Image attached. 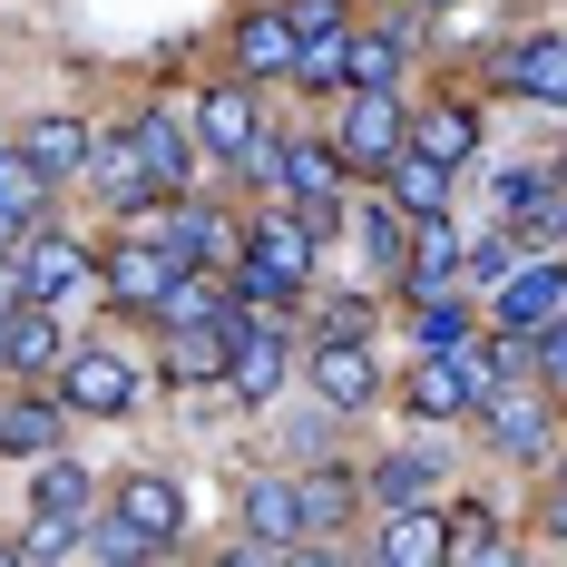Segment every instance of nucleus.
Masks as SVG:
<instances>
[{"instance_id":"obj_1","label":"nucleus","mask_w":567,"mask_h":567,"mask_svg":"<svg viewBox=\"0 0 567 567\" xmlns=\"http://www.w3.org/2000/svg\"><path fill=\"white\" fill-rule=\"evenodd\" d=\"M186 167H196V147H186V127L176 117H137L127 137H117L99 176H109L117 206H147V196H186Z\"/></svg>"},{"instance_id":"obj_2","label":"nucleus","mask_w":567,"mask_h":567,"mask_svg":"<svg viewBox=\"0 0 567 567\" xmlns=\"http://www.w3.org/2000/svg\"><path fill=\"white\" fill-rule=\"evenodd\" d=\"M401 137H411V117H401V99H392V89H352V109H342L333 157H342L352 176H392Z\"/></svg>"},{"instance_id":"obj_3","label":"nucleus","mask_w":567,"mask_h":567,"mask_svg":"<svg viewBox=\"0 0 567 567\" xmlns=\"http://www.w3.org/2000/svg\"><path fill=\"white\" fill-rule=\"evenodd\" d=\"M89 284H99V265H89L69 235H30V245H20V293H30V303H59V313H69Z\"/></svg>"},{"instance_id":"obj_4","label":"nucleus","mask_w":567,"mask_h":567,"mask_svg":"<svg viewBox=\"0 0 567 567\" xmlns=\"http://www.w3.org/2000/svg\"><path fill=\"white\" fill-rule=\"evenodd\" d=\"M59 401H69V411H89V421H117V411L137 401V372H127L117 352L89 342V352H69V362H59Z\"/></svg>"},{"instance_id":"obj_5","label":"nucleus","mask_w":567,"mask_h":567,"mask_svg":"<svg viewBox=\"0 0 567 567\" xmlns=\"http://www.w3.org/2000/svg\"><path fill=\"white\" fill-rule=\"evenodd\" d=\"M558 303H567V275L548 265V255H538L528 275H509V284H499L489 323H499V333H548V323H558Z\"/></svg>"},{"instance_id":"obj_6","label":"nucleus","mask_w":567,"mask_h":567,"mask_svg":"<svg viewBox=\"0 0 567 567\" xmlns=\"http://www.w3.org/2000/svg\"><path fill=\"white\" fill-rule=\"evenodd\" d=\"M167 284H176V255L157 245V235H127V245L109 255V293L127 303V313H157V293H167Z\"/></svg>"},{"instance_id":"obj_7","label":"nucleus","mask_w":567,"mask_h":567,"mask_svg":"<svg viewBox=\"0 0 567 567\" xmlns=\"http://www.w3.org/2000/svg\"><path fill=\"white\" fill-rule=\"evenodd\" d=\"M117 518H127L137 538H157V548H167L176 528H186V489H176L167 470H127V489H117Z\"/></svg>"},{"instance_id":"obj_8","label":"nucleus","mask_w":567,"mask_h":567,"mask_svg":"<svg viewBox=\"0 0 567 567\" xmlns=\"http://www.w3.org/2000/svg\"><path fill=\"white\" fill-rule=\"evenodd\" d=\"M196 137H206V157H245L265 127H255V99H245V79H216L206 99H196Z\"/></svg>"},{"instance_id":"obj_9","label":"nucleus","mask_w":567,"mask_h":567,"mask_svg":"<svg viewBox=\"0 0 567 567\" xmlns=\"http://www.w3.org/2000/svg\"><path fill=\"white\" fill-rule=\"evenodd\" d=\"M69 362V333H59V303H20L10 333H0V372H59Z\"/></svg>"},{"instance_id":"obj_10","label":"nucleus","mask_w":567,"mask_h":567,"mask_svg":"<svg viewBox=\"0 0 567 567\" xmlns=\"http://www.w3.org/2000/svg\"><path fill=\"white\" fill-rule=\"evenodd\" d=\"M480 421H489V441H499V451H518V460L548 451V392H538V382H509Z\"/></svg>"},{"instance_id":"obj_11","label":"nucleus","mask_w":567,"mask_h":567,"mask_svg":"<svg viewBox=\"0 0 567 567\" xmlns=\"http://www.w3.org/2000/svg\"><path fill=\"white\" fill-rule=\"evenodd\" d=\"M313 255H323V245H313V226H303V216H265V226H255V245H245L235 265H255V275H275V284H303V265H313Z\"/></svg>"},{"instance_id":"obj_12","label":"nucleus","mask_w":567,"mask_h":567,"mask_svg":"<svg viewBox=\"0 0 567 567\" xmlns=\"http://www.w3.org/2000/svg\"><path fill=\"white\" fill-rule=\"evenodd\" d=\"M411 157H431V167H470V147H480V117L460 109V99H441V109L411 117V137H401Z\"/></svg>"},{"instance_id":"obj_13","label":"nucleus","mask_w":567,"mask_h":567,"mask_svg":"<svg viewBox=\"0 0 567 567\" xmlns=\"http://www.w3.org/2000/svg\"><path fill=\"white\" fill-rule=\"evenodd\" d=\"M40 206H50V176L30 167L20 147H0V255L30 245V216H40Z\"/></svg>"},{"instance_id":"obj_14","label":"nucleus","mask_w":567,"mask_h":567,"mask_svg":"<svg viewBox=\"0 0 567 567\" xmlns=\"http://www.w3.org/2000/svg\"><path fill=\"white\" fill-rule=\"evenodd\" d=\"M226 392H235V401H275V392H284V342L265 333V323H245V333H235V352H226Z\"/></svg>"},{"instance_id":"obj_15","label":"nucleus","mask_w":567,"mask_h":567,"mask_svg":"<svg viewBox=\"0 0 567 567\" xmlns=\"http://www.w3.org/2000/svg\"><path fill=\"white\" fill-rule=\"evenodd\" d=\"M313 392L333 401V411H362V401L382 392V372H372L362 342H323V352H313Z\"/></svg>"},{"instance_id":"obj_16","label":"nucleus","mask_w":567,"mask_h":567,"mask_svg":"<svg viewBox=\"0 0 567 567\" xmlns=\"http://www.w3.org/2000/svg\"><path fill=\"white\" fill-rule=\"evenodd\" d=\"M245 528H255V548L313 538V528H303V489H293V480H255V489H245Z\"/></svg>"},{"instance_id":"obj_17","label":"nucleus","mask_w":567,"mask_h":567,"mask_svg":"<svg viewBox=\"0 0 567 567\" xmlns=\"http://www.w3.org/2000/svg\"><path fill=\"white\" fill-rule=\"evenodd\" d=\"M382 567H441L451 558V518L431 509H392V528H382V548H372Z\"/></svg>"},{"instance_id":"obj_18","label":"nucleus","mask_w":567,"mask_h":567,"mask_svg":"<svg viewBox=\"0 0 567 567\" xmlns=\"http://www.w3.org/2000/svg\"><path fill=\"white\" fill-rule=\"evenodd\" d=\"M89 147H99V137H89L79 117H30V127H20V157H30L40 176H69V167H89Z\"/></svg>"},{"instance_id":"obj_19","label":"nucleus","mask_w":567,"mask_h":567,"mask_svg":"<svg viewBox=\"0 0 567 567\" xmlns=\"http://www.w3.org/2000/svg\"><path fill=\"white\" fill-rule=\"evenodd\" d=\"M235 313V293L216 275H176L167 293H157V323H167V333H196V323H226Z\"/></svg>"},{"instance_id":"obj_20","label":"nucleus","mask_w":567,"mask_h":567,"mask_svg":"<svg viewBox=\"0 0 567 567\" xmlns=\"http://www.w3.org/2000/svg\"><path fill=\"white\" fill-rule=\"evenodd\" d=\"M509 89H518V99L567 109V40H518V50H509Z\"/></svg>"},{"instance_id":"obj_21","label":"nucleus","mask_w":567,"mask_h":567,"mask_svg":"<svg viewBox=\"0 0 567 567\" xmlns=\"http://www.w3.org/2000/svg\"><path fill=\"white\" fill-rule=\"evenodd\" d=\"M392 206L411 216V226H421V216H441V206H451V167H431V157H411V147H401V157H392Z\"/></svg>"},{"instance_id":"obj_22","label":"nucleus","mask_w":567,"mask_h":567,"mask_svg":"<svg viewBox=\"0 0 567 567\" xmlns=\"http://www.w3.org/2000/svg\"><path fill=\"white\" fill-rule=\"evenodd\" d=\"M235 59H245L255 79H284V69H293V20H284V10H255V20L235 30Z\"/></svg>"},{"instance_id":"obj_23","label":"nucleus","mask_w":567,"mask_h":567,"mask_svg":"<svg viewBox=\"0 0 567 567\" xmlns=\"http://www.w3.org/2000/svg\"><path fill=\"white\" fill-rule=\"evenodd\" d=\"M284 196H293V206H333L342 196V157L333 147H284Z\"/></svg>"},{"instance_id":"obj_24","label":"nucleus","mask_w":567,"mask_h":567,"mask_svg":"<svg viewBox=\"0 0 567 567\" xmlns=\"http://www.w3.org/2000/svg\"><path fill=\"white\" fill-rule=\"evenodd\" d=\"M30 509H40V518H89V470H79V460H40Z\"/></svg>"},{"instance_id":"obj_25","label":"nucleus","mask_w":567,"mask_h":567,"mask_svg":"<svg viewBox=\"0 0 567 567\" xmlns=\"http://www.w3.org/2000/svg\"><path fill=\"white\" fill-rule=\"evenodd\" d=\"M362 255H372L382 275H411V216H401L392 196H382V206H362Z\"/></svg>"},{"instance_id":"obj_26","label":"nucleus","mask_w":567,"mask_h":567,"mask_svg":"<svg viewBox=\"0 0 567 567\" xmlns=\"http://www.w3.org/2000/svg\"><path fill=\"white\" fill-rule=\"evenodd\" d=\"M401 401H411L421 421H460V411H470V392H460V372L441 362V352H431V362H421V372L401 382Z\"/></svg>"},{"instance_id":"obj_27","label":"nucleus","mask_w":567,"mask_h":567,"mask_svg":"<svg viewBox=\"0 0 567 567\" xmlns=\"http://www.w3.org/2000/svg\"><path fill=\"white\" fill-rule=\"evenodd\" d=\"M431 470H441V460H421V451H392V460H372V499H382V509H421Z\"/></svg>"},{"instance_id":"obj_28","label":"nucleus","mask_w":567,"mask_h":567,"mask_svg":"<svg viewBox=\"0 0 567 567\" xmlns=\"http://www.w3.org/2000/svg\"><path fill=\"white\" fill-rule=\"evenodd\" d=\"M293 489H303V528H342V518H352V499H362L342 470H303Z\"/></svg>"},{"instance_id":"obj_29","label":"nucleus","mask_w":567,"mask_h":567,"mask_svg":"<svg viewBox=\"0 0 567 567\" xmlns=\"http://www.w3.org/2000/svg\"><path fill=\"white\" fill-rule=\"evenodd\" d=\"M226 352H235V342L216 333V323H196V333H176L167 372H186V382H226Z\"/></svg>"},{"instance_id":"obj_30","label":"nucleus","mask_w":567,"mask_h":567,"mask_svg":"<svg viewBox=\"0 0 567 567\" xmlns=\"http://www.w3.org/2000/svg\"><path fill=\"white\" fill-rule=\"evenodd\" d=\"M50 441H59L50 401H0V451H50Z\"/></svg>"},{"instance_id":"obj_31","label":"nucleus","mask_w":567,"mask_h":567,"mask_svg":"<svg viewBox=\"0 0 567 567\" xmlns=\"http://www.w3.org/2000/svg\"><path fill=\"white\" fill-rule=\"evenodd\" d=\"M401 79V50L392 40H352V59H342V89H392Z\"/></svg>"},{"instance_id":"obj_32","label":"nucleus","mask_w":567,"mask_h":567,"mask_svg":"<svg viewBox=\"0 0 567 567\" xmlns=\"http://www.w3.org/2000/svg\"><path fill=\"white\" fill-rule=\"evenodd\" d=\"M79 548V518H30V538H20V567H59Z\"/></svg>"},{"instance_id":"obj_33","label":"nucleus","mask_w":567,"mask_h":567,"mask_svg":"<svg viewBox=\"0 0 567 567\" xmlns=\"http://www.w3.org/2000/svg\"><path fill=\"white\" fill-rule=\"evenodd\" d=\"M89 538H99V558H109V567H137V558H157V538H137V528H127V518H99V528H89Z\"/></svg>"},{"instance_id":"obj_34","label":"nucleus","mask_w":567,"mask_h":567,"mask_svg":"<svg viewBox=\"0 0 567 567\" xmlns=\"http://www.w3.org/2000/svg\"><path fill=\"white\" fill-rule=\"evenodd\" d=\"M372 333V303H362V293H333V303H323V342H362Z\"/></svg>"},{"instance_id":"obj_35","label":"nucleus","mask_w":567,"mask_h":567,"mask_svg":"<svg viewBox=\"0 0 567 567\" xmlns=\"http://www.w3.org/2000/svg\"><path fill=\"white\" fill-rule=\"evenodd\" d=\"M460 333H470V323H460V303H451V293H441V303H421V342H431V352H451Z\"/></svg>"},{"instance_id":"obj_36","label":"nucleus","mask_w":567,"mask_h":567,"mask_svg":"<svg viewBox=\"0 0 567 567\" xmlns=\"http://www.w3.org/2000/svg\"><path fill=\"white\" fill-rule=\"evenodd\" d=\"M284 20H293V40H323V30H342V0H293Z\"/></svg>"},{"instance_id":"obj_37","label":"nucleus","mask_w":567,"mask_h":567,"mask_svg":"<svg viewBox=\"0 0 567 567\" xmlns=\"http://www.w3.org/2000/svg\"><path fill=\"white\" fill-rule=\"evenodd\" d=\"M528 342H538V382L567 372V303H558V323H548V333H528Z\"/></svg>"},{"instance_id":"obj_38","label":"nucleus","mask_w":567,"mask_h":567,"mask_svg":"<svg viewBox=\"0 0 567 567\" xmlns=\"http://www.w3.org/2000/svg\"><path fill=\"white\" fill-rule=\"evenodd\" d=\"M441 567H518V548H499V538H470V548H451Z\"/></svg>"},{"instance_id":"obj_39","label":"nucleus","mask_w":567,"mask_h":567,"mask_svg":"<svg viewBox=\"0 0 567 567\" xmlns=\"http://www.w3.org/2000/svg\"><path fill=\"white\" fill-rule=\"evenodd\" d=\"M538 528H548V538H567V480H548V499H538Z\"/></svg>"},{"instance_id":"obj_40","label":"nucleus","mask_w":567,"mask_h":567,"mask_svg":"<svg viewBox=\"0 0 567 567\" xmlns=\"http://www.w3.org/2000/svg\"><path fill=\"white\" fill-rule=\"evenodd\" d=\"M20 303H30V293H20V275H10V265H0V333H10V313H20Z\"/></svg>"},{"instance_id":"obj_41","label":"nucleus","mask_w":567,"mask_h":567,"mask_svg":"<svg viewBox=\"0 0 567 567\" xmlns=\"http://www.w3.org/2000/svg\"><path fill=\"white\" fill-rule=\"evenodd\" d=\"M284 567H333V558H323V548H303V538H293V548H284Z\"/></svg>"},{"instance_id":"obj_42","label":"nucleus","mask_w":567,"mask_h":567,"mask_svg":"<svg viewBox=\"0 0 567 567\" xmlns=\"http://www.w3.org/2000/svg\"><path fill=\"white\" fill-rule=\"evenodd\" d=\"M216 567H275V558H265V548H226Z\"/></svg>"},{"instance_id":"obj_43","label":"nucleus","mask_w":567,"mask_h":567,"mask_svg":"<svg viewBox=\"0 0 567 567\" xmlns=\"http://www.w3.org/2000/svg\"><path fill=\"white\" fill-rule=\"evenodd\" d=\"M0 567H20V548H0Z\"/></svg>"},{"instance_id":"obj_44","label":"nucleus","mask_w":567,"mask_h":567,"mask_svg":"<svg viewBox=\"0 0 567 567\" xmlns=\"http://www.w3.org/2000/svg\"><path fill=\"white\" fill-rule=\"evenodd\" d=\"M548 480H567V451H558V470H548Z\"/></svg>"},{"instance_id":"obj_45","label":"nucleus","mask_w":567,"mask_h":567,"mask_svg":"<svg viewBox=\"0 0 567 567\" xmlns=\"http://www.w3.org/2000/svg\"><path fill=\"white\" fill-rule=\"evenodd\" d=\"M558 382H567V372H558ZM558 401H567V392H558Z\"/></svg>"}]
</instances>
